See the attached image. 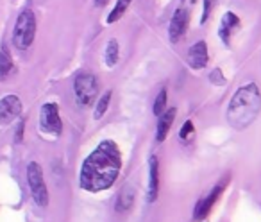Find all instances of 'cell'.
I'll use <instances>...</instances> for the list:
<instances>
[{
    "label": "cell",
    "mask_w": 261,
    "mask_h": 222,
    "mask_svg": "<svg viewBox=\"0 0 261 222\" xmlns=\"http://www.w3.org/2000/svg\"><path fill=\"white\" fill-rule=\"evenodd\" d=\"M120 165L122 159L118 147L109 140L102 142L84 161L81 172V187L88 192L106 190L118 178Z\"/></svg>",
    "instance_id": "6da1fadb"
},
{
    "label": "cell",
    "mask_w": 261,
    "mask_h": 222,
    "mask_svg": "<svg viewBox=\"0 0 261 222\" xmlns=\"http://www.w3.org/2000/svg\"><path fill=\"white\" fill-rule=\"evenodd\" d=\"M261 109V94L254 83L245 84L232 95L227 108V122L238 131L249 127Z\"/></svg>",
    "instance_id": "7a4b0ae2"
},
{
    "label": "cell",
    "mask_w": 261,
    "mask_h": 222,
    "mask_svg": "<svg viewBox=\"0 0 261 222\" xmlns=\"http://www.w3.org/2000/svg\"><path fill=\"white\" fill-rule=\"evenodd\" d=\"M36 36V16L30 9H25L20 13L16 20L15 31H13V43L16 49L25 50L29 49L30 43L34 41Z\"/></svg>",
    "instance_id": "3957f363"
},
{
    "label": "cell",
    "mask_w": 261,
    "mask_h": 222,
    "mask_svg": "<svg viewBox=\"0 0 261 222\" xmlns=\"http://www.w3.org/2000/svg\"><path fill=\"white\" fill-rule=\"evenodd\" d=\"M74 92L75 100L79 106H83V108L91 106L99 95V84H97L95 75L88 74V72H81L74 81Z\"/></svg>",
    "instance_id": "277c9868"
},
{
    "label": "cell",
    "mask_w": 261,
    "mask_h": 222,
    "mask_svg": "<svg viewBox=\"0 0 261 222\" xmlns=\"http://www.w3.org/2000/svg\"><path fill=\"white\" fill-rule=\"evenodd\" d=\"M27 181H29L30 193H32L36 204L38 206H47L49 204V190H47V185H45L41 167L36 161L29 163V167H27Z\"/></svg>",
    "instance_id": "5b68a950"
},
{
    "label": "cell",
    "mask_w": 261,
    "mask_h": 222,
    "mask_svg": "<svg viewBox=\"0 0 261 222\" xmlns=\"http://www.w3.org/2000/svg\"><path fill=\"white\" fill-rule=\"evenodd\" d=\"M40 124H41V129L47 131V133L61 134L63 124H61V119H59V108H58V104L54 102L45 104L40 111Z\"/></svg>",
    "instance_id": "8992f818"
},
{
    "label": "cell",
    "mask_w": 261,
    "mask_h": 222,
    "mask_svg": "<svg viewBox=\"0 0 261 222\" xmlns=\"http://www.w3.org/2000/svg\"><path fill=\"white\" fill-rule=\"evenodd\" d=\"M22 113V102L16 95H7L0 100V126H7Z\"/></svg>",
    "instance_id": "52a82bcc"
},
{
    "label": "cell",
    "mask_w": 261,
    "mask_h": 222,
    "mask_svg": "<svg viewBox=\"0 0 261 222\" xmlns=\"http://www.w3.org/2000/svg\"><path fill=\"white\" fill-rule=\"evenodd\" d=\"M188 24H190V15H188V11L184 9V7L175 9L172 20H170V29H168L170 40H172L174 43H177L182 36H184V32H186V29H188Z\"/></svg>",
    "instance_id": "ba28073f"
},
{
    "label": "cell",
    "mask_w": 261,
    "mask_h": 222,
    "mask_svg": "<svg viewBox=\"0 0 261 222\" xmlns=\"http://www.w3.org/2000/svg\"><path fill=\"white\" fill-rule=\"evenodd\" d=\"M224 188H226V183H222V185H217V187L213 188L211 192L207 193L206 197L201 199L197 204V208H195V221H204V219L211 213L213 206H215V202L218 201V197L222 195V192H224Z\"/></svg>",
    "instance_id": "9c48e42d"
},
{
    "label": "cell",
    "mask_w": 261,
    "mask_h": 222,
    "mask_svg": "<svg viewBox=\"0 0 261 222\" xmlns=\"http://www.w3.org/2000/svg\"><path fill=\"white\" fill-rule=\"evenodd\" d=\"M159 195V159L158 156H150L148 159V202H154Z\"/></svg>",
    "instance_id": "30bf717a"
},
{
    "label": "cell",
    "mask_w": 261,
    "mask_h": 222,
    "mask_svg": "<svg viewBox=\"0 0 261 222\" xmlns=\"http://www.w3.org/2000/svg\"><path fill=\"white\" fill-rule=\"evenodd\" d=\"M238 27H240L238 16L234 15V13H226L220 22V27H218V36L222 38V41H224L226 45L231 43V38L234 36Z\"/></svg>",
    "instance_id": "8fae6325"
},
{
    "label": "cell",
    "mask_w": 261,
    "mask_h": 222,
    "mask_svg": "<svg viewBox=\"0 0 261 222\" xmlns=\"http://www.w3.org/2000/svg\"><path fill=\"white\" fill-rule=\"evenodd\" d=\"M207 60H209V56H207L206 41H197V43L190 49V52H188V63H190V66L195 70L204 68L207 64Z\"/></svg>",
    "instance_id": "7c38bea8"
},
{
    "label": "cell",
    "mask_w": 261,
    "mask_h": 222,
    "mask_svg": "<svg viewBox=\"0 0 261 222\" xmlns=\"http://www.w3.org/2000/svg\"><path fill=\"white\" fill-rule=\"evenodd\" d=\"M175 115H177V109L175 108L165 109L163 115H159L158 129H156V140H158V142H165V140H167L168 131H170V127H172Z\"/></svg>",
    "instance_id": "4fadbf2b"
},
{
    "label": "cell",
    "mask_w": 261,
    "mask_h": 222,
    "mask_svg": "<svg viewBox=\"0 0 261 222\" xmlns=\"http://www.w3.org/2000/svg\"><path fill=\"white\" fill-rule=\"evenodd\" d=\"M134 195H136V192H134L133 188H123V192L120 193L118 201H116V210L118 212H127V210H131V206H133L134 202Z\"/></svg>",
    "instance_id": "5bb4252c"
},
{
    "label": "cell",
    "mask_w": 261,
    "mask_h": 222,
    "mask_svg": "<svg viewBox=\"0 0 261 222\" xmlns=\"http://www.w3.org/2000/svg\"><path fill=\"white\" fill-rule=\"evenodd\" d=\"M120 60V47H118V41L116 40H109L108 47H106V63L108 66L113 68L115 64L118 63Z\"/></svg>",
    "instance_id": "9a60e30c"
},
{
    "label": "cell",
    "mask_w": 261,
    "mask_h": 222,
    "mask_svg": "<svg viewBox=\"0 0 261 222\" xmlns=\"http://www.w3.org/2000/svg\"><path fill=\"white\" fill-rule=\"evenodd\" d=\"M131 2H133V0H118V2H116V5L113 7V11L109 13L108 24H115V22H118L120 18L123 16V13L127 11L129 5H131Z\"/></svg>",
    "instance_id": "2e32d148"
},
{
    "label": "cell",
    "mask_w": 261,
    "mask_h": 222,
    "mask_svg": "<svg viewBox=\"0 0 261 222\" xmlns=\"http://www.w3.org/2000/svg\"><path fill=\"white\" fill-rule=\"evenodd\" d=\"M13 70V60L9 56V50L7 47H2L0 50V77H5Z\"/></svg>",
    "instance_id": "e0dca14e"
},
{
    "label": "cell",
    "mask_w": 261,
    "mask_h": 222,
    "mask_svg": "<svg viewBox=\"0 0 261 222\" xmlns=\"http://www.w3.org/2000/svg\"><path fill=\"white\" fill-rule=\"evenodd\" d=\"M109 100H111V92H108L106 95L100 97L99 104H97V109H95V119L97 120L102 119L104 115H106V111H108V108H109Z\"/></svg>",
    "instance_id": "ac0fdd59"
},
{
    "label": "cell",
    "mask_w": 261,
    "mask_h": 222,
    "mask_svg": "<svg viewBox=\"0 0 261 222\" xmlns=\"http://www.w3.org/2000/svg\"><path fill=\"white\" fill-rule=\"evenodd\" d=\"M165 109H167V90L163 88L156 97V102H154V115L159 117V115H163Z\"/></svg>",
    "instance_id": "d6986e66"
},
{
    "label": "cell",
    "mask_w": 261,
    "mask_h": 222,
    "mask_svg": "<svg viewBox=\"0 0 261 222\" xmlns=\"http://www.w3.org/2000/svg\"><path fill=\"white\" fill-rule=\"evenodd\" d=\"M193 131H195V127H193V122H192V120H186V122H184V126H182V129H181V133H179V136H181L182 142H186V140L192 138Z\"/></svg>",
    "instance_id": "ffe728a7"
},
{
    "label": "cell",
    "mask_w": 261,
    "mask_h": 222,
    "mask_svg": "<svg viewBox=\"0 0 261 222\" xmlns=\"http://www.w3.org/2000/svg\"><path fill=\"white\" fill-rule=\"evenodd\" d=\"M215 4H217V0H204V9H202V18H201V24H204V22L209 18V15H211V11L215 9Z\"/></svg>",
    "instance_id": "44dd1931"
},
{
    "label": "cell",
    "mask_w": 261,
    "mask_h": 222,
    "mask_svg": "<svg viewBox=\"0 0 261 222\" xmlns=\"http://www.w3.org/2000/svg\"><path fill=\"white\" fill-rule=\"evenodd\" d=\"M109 0H95V5H97V7H104V5L108 4Z\"/></svg>",
    "instance_id": "7402d4cb"
}]
</instances>
